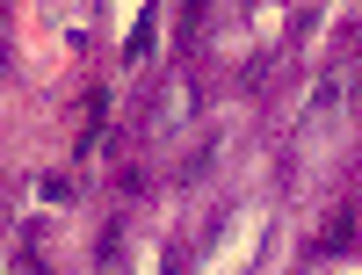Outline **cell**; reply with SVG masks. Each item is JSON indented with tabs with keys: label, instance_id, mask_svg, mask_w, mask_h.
Here are the masks:
<instances>
[{
	"label": "cell",
	"instance_id": "2",
	"mask_svg": "<svg viewBox=\"0 0 362 275\" xmlns=\"http://www.w3.org/2000/svg\"><path fill=\"white\" fill-rule=\"evenodd\" d=\"M334 102H341V73H326V80H319V95H312V116H326Z\"/></svg>",
	"mask_w": 362,
	"mask_h": 275
},
{
	"label": "cell",
	"instance_id": "1",
	"mask_svg": "<svg viewBox=\"0 0 362 275\" xmlns=\"http://www.w3.org/2000/svg\"><path fill=\"white\" fill-rule=\"evenodd\" d=\"M348 239H355V210H334V225H326V247H334V254H341V247H348Z\"/></svg>",
	"mask_w": 362,
	"mask_h": 275
}]
</instances>
